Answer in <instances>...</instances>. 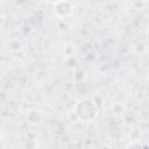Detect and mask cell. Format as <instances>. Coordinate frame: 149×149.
I'll return each instance as SVG.
<instances>
[{"mask_svg":"<svg viewBox=\"0 0 149 149\" xmlns=\"http://www.w3.org/2000/svg\"><path fill=\"white\" fill-rule=\"evenodd\" d=\"M43 1H45V2H48V3H58V2L64 1V0H43Z\"/></svg>","mask_w":149,"mask_h":149,"instance_id":"obj_1","label":"cell"}]
</instances>
